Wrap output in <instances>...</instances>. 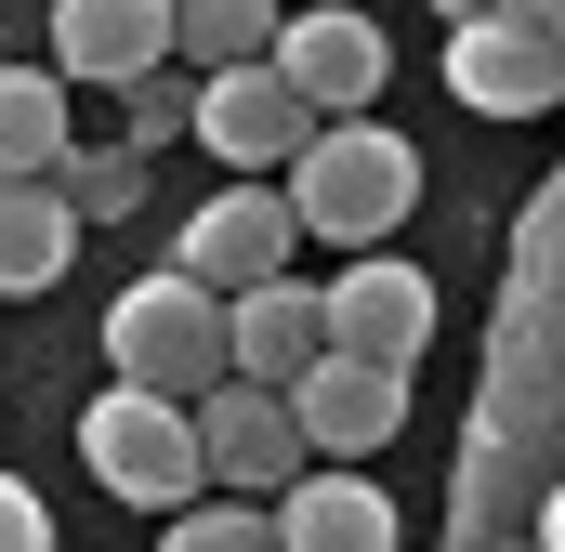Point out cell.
<instances>
[{
	"label": "cell",
	"mask_w": 565,
	"mask_h": 552,
	"mask_svg": "<svg viewBox=\"0 0 565 552\" xmlns=\"http://www.w3.org/2000/svg\"><path fill=\"white\" fill-rule=\"evenodd\" d=\"M106 369L119 382H145V395H211V382H237V302L211 289V276H184V264H158L132 276L119 302H106Z\"/></svg>",
	"instance_id": "1"
},
{
	"label": "cell",
	"mask_w": 565,
	"mask_h": 552,
	"mask_svg": "<svg viewBox=\"0 0 565 552\" xmlns=\"http://www.w3.org/2000/svg\"><path fill=\"white\" fill-rule=\"evenodd\" d=\"M289 211H302V237H329V251H382V237L422 211V145L382 132V119H316V145L289 158Z\"/></svg>",
	"instance_id": "2"
},
{
	"label": "cell",
	"mask_w": 565,
	"mask_h": 552,
	"mask_svg": "<svg viewBox=\"0 0 565 552\" xmlns=\"http://www.w3.org/2000/svg\"><path fill=\"white\" fill-rule=\"evenodd\" d=\"M79 460H93V487L132 500V513H184V500L211 487L198 408H184V395H145V382H106V395L79 408Z\"/></svg>",
	"instance_id": "3"
},
{
	"label": "cell",
	"mask_w": 565,
	"mask_h": 552,
	"mask_svg": "<svg viewBox=\"0 0 565 552\" xmlns=\"http://www.w3.org/2000/svg\"><path fill=\"white\" fill-rule=\"evenodd\" d=\"M447 93L473 106V119H540V106H565V40L540 26V13H460L447 26Z\"/></svg>",
	"instance_id": "4"
},
{
	"label": "cell",
	"mask_w": 565,
	"mask_h": 552,
	"mask_svg": "<svg viewBox=\"0 0 565 552\" xmlns=\"http://www.w3.org/2000/svg\"><path fill=\"white\" fill-rule=\"evenodd\" d=\"M198 145L224 158V171H289L302 145H316V106L289 93V66H198Z\"/></svg>",
	"instance_id": "5"
},
{
	"label": "cell",
	"mask_w": 565,
	"mask_h": 552,
	"mask_svg": "<svg viewBox=\"0 0 565 552\" xmlns=\"http://www.w3.org/2000/svg\"><path fill=\"white\" fill-rule=\"evenodd\" d=\"M434 342V276L395 251H355L329 276V355H369V369H422Z\"/></svg>",
	"instance_id": "6"
},
{
	"label": "cell",
	"mask_w": 565,
	"mask_h": 552,
	"mask_svg": "<svg viewBox=\"0 0 565 552\" xmlns=\"http://www.w3.org/2000/svg\"><path fill=\"white\" fill-rule=\"evenodd\" d=\"M184 53V0H53V66L93 93H132Z\"/></svg>",
	"instance_id": "7"
},
{
	"label": "cell",
	"mask_w": 565,
	"mask_h": 552,
	"mask_svg": "<svg viewBox=\"0 0 565 552\" xmlns=\"http://www.w3.org/2000/svg\"><path fill=\"white\" fill-rule=\"evenodd\" d=\"M277 66H289V93H302L316 119H369V106H382V79H395L382 26H369V13H342V0L289 13V26H277Z\"/></svg>",
	"instance_id": "8"
},
{
	"label": "cell",
	"mask_w": 565,
	"mask_h": 552,
	"mask_svg": "<svg viewBox=\"0 0 565 552\" xmlns=\"http://www.w3.org/2000/svg\"><path fill=\"white\" fill-rule=\"evenodd\" d=\"M198 447H211V487L277 500L289 474H302V408H289L277 382H211L198 395Z\"/></svg>",
	"instance_id": "9"
},
{
	"label": "cell",
	"mask_w": 565,
	"mask_h": 552,
	"mask_svg": "<svg viewBox=\"0 0 565 552\" xmlns=\"http://www.w3.org/2000/svg\"><path fill=\"white\" fill-rule=\"evenodd\" d=\"M289 237H302V211H289V198H264V184H224L211 211H184V251H171V264L211 276V289L237 302V289L289 276Z\"/></svg>",
	"instance_id": "10"
},
{
	"label": "cell",
	"mask_w": 565,
	"mask_h": 552,
	"mask_svg": "<svg viewBox=\"0 0 565 552\" xmlns=\"http://www.w3.org/2000/svg\"><path fill=\"white\" fill-rule=\"evenodd\" d=\"M289 408H302V447H329V460H369V447H395V421H408V369L316 355V369L289 382Z\"/></svg>",
	"instance_id": "11"
},
{
	"label": "cell",
	"mask_w": 565,
	"mask_h": 552,
	"mask_svg": "<svg viewBox=\"0 0 565 552\" xmlns=\"http://www.w3.org/2000/svg\"><path fill=\"white\" fill-rule=\"evenodd\" d=\"M277 552H395V500L342 460V474H289L277 487Z\"/></svg>",
	"instance_id": "12"
},
{
	"label": "cell",
	"mask_w": 565,
	"mask_h": 552,
	"mask_svg": "<svg viewBox=\"0 0 565 552\" xmlns=\"http://www.w3.org/2000/svg\"><path fill=\"white\" fill-rule=\"evenodd\" d=\"M329 355V289H302V276H264V289H237V382H302Z\"/></svg>",
	"instance_id": "13"
},
{
	"label": "cell",
	"mask_w": 565,
	"mask_h": 552,
	"mask_svg": "<svg viewBox=\"0 0 565 552\" xmlns=\"http://www.w3.org/2000/svg\"><path fill=\"white\" fill-rule=\"evenodd\" d=\"M66 264H79V198L53 171L40 184H0V302H40Z\"/></svg>",
	"instance_id": "14"
},
{
	"label": "cell",
	"mask_w": 565,
	"mask_h": 552,
	"mask_svg": "<svg viewBox=\"0 0 565 552\" xmlns=\"http://www.w3.org/2000/svg\"><path fill=\"white\" fill-rule=\"evenodd\" d=\"M66 171V66H0V184Z\"/></svg>",
	"instance_id": "15"
},
{
	"label": "cell",
	"mask_w": 565,
	"mask_h": 552,
	"mask_svg": "<svg viewBox=\"0 0 565 552\" xmlns=\"http://www.w3.org/2000/svg\"><path fill=\"white\" fill-rule=\"evenodd\" d=\"M277 0H184V66H264L277 53Z\"/></svg>",
	"instance_id": "16"
},
{
	"label": "cell",
	"mask_w": 565,
	"mask_h": 552,
	"mask_svg": "<svg viewBox=\"0 0 565 552\" xmlns=\"http://www.w3.org/2000/svg\"><path fill=\"white\" fill-rule=\"evenodd\" d=\"M53 184L79 198V224H119V211L145 198V145H106V158H79V145H66V171H53Z\"/></svg>",
	"instance_id": "17"
},
{
	"label": "cell",
	"mask_w": 565,
	"mask_h": 552,
	"mask_svg": "<svg viewBox=\"0 0 565 552\" xmlns=\"http://www.w3.org/2000/svg\"><path fill=\"white\" fill-rule=\"evenodd\" d=\"M158 552H277V513H237V500H184Z\"/></svg>",
	"instance_id": "18"
},
{
	"label": "cell",
	"mask_w": 565,
	"mask_h": 552,
	"mask_svg": "<svg viewBox=\"0 0 565 552\" xmlns=\"http://www.w3.org/2000/svg\"><path fill=\"white\" fill-rule=\"evenodd\" d=\"M171 132H198V93H171V66H158V79H132V145H171Z\"/></svg>",
	"instance_id": "19"
},
{
	"label": "cell",
	"mask_w": 565,
	"mask_h": 552,
	"mask_svg": "<svg viewBox=\"0 0 565 552\" xmlns=\"http://www.w3.org/2000/svg\"><path fill=\"white\" fill-rule=\"evenodd\" d=\"M0 552H53V513H40L26 474H0Z\"/></svg>",
	"instance_id": "20"
},
{
	"label": "cell",
	"mask_w": 565,
	"mask_h": 552,
	"mask_svg": "<svg viewBox=\"0 0 565 552\" xmlns=\"http://www.w3.org/2000/svg\"><path fill=\"white\" fill-rule=\"evenodd\" d=\"M540 552H565V487H553V513H540Z\"/></svg>",
	"instance_id": "21"
},
{
	"label": "cell",
	"mask_w": 565,
	"mask_h": 552,
	"mask_svg": "<svg viewBox=\"0 0 565 552\" xmlns=\"http://www.w3.org/2000/svg\"><path fill=\"white\" fill-rule=\"evenodd\" d=\"M513 13H540V26H553V40H565V0H513Z\"/></svg>",
	"instance_id": "22"
},
{
	"label": "cell",
	"mask_w": 565,
	"mask_h": 552,
	"mask_svg": "<svg viewBox=\"0 0 565 552\" xmlns=\"http://www.w3.org/2000/svg\"><path fill=\"white\" fill-rule=\"evenodd\" d=\"M434 13H447V26H460V13H500V0H434Z\"/></svg>",
	"instance_id": "23"
},
{
	"label": "cell",
	"mask_w": 565,
	"mask_h": 552,
	"mask_svg": "<svg viewBox=\"0 0 565 552\" xmlns=\"http://www.w3.org/2000/svg\"><path fill=\"white\" fill-rule=\"evenodd\" d=\"M526 552H540V540H526Z\"/></svg>",
	"instance_id": "24"
}]
</instances>
